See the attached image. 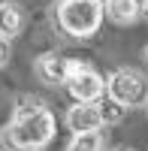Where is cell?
Returning <instances> with one entry per match:
<instances>
[{
	"label": "cell",
	"instance_id": "obj_1",
	"mask_svg": "<svg viewBox=\"0 0 148 151\" xmlns=\"http://www.w3.org/2000/svg\"><path fill=\"white\" fill-rule=\"evenodd\" d=\"M57 133V121L52 109H36L27 115H12V121L0 130V142L6 151H42Z\"/></svg>",
	"mask_w": 148,
	"mask_h": 151
},
{
	"label": "cell",
	"instance_id": "obj_2",
	"mask_svg": "<svg viewBox=\"0 0 148 151\" xmlns=\"http://www.w3.org/2000/svg\"><path fill=\"white\" fill-rule=\"evenodd\" d=\"M52 15L60 33L73 40H88L100 30L106 18V0H57L52 6Z\"/></svg>",
	"mask_w": 148,
	"mask_h": 151
},
{
	"label": "cell",
	"instance_id": "obj_3",
	"mask_svg": "<svg viewBox=\"0 0 148 151\" xmlns=\"http://www.w3.org/2000/svg\"><path fill=\"white\" fill-rule=\"evenodd\" d=\"M106 97L121 103L124 109H136L148 103V79L133 67H118L106 79Z\"/></svg>",
	"mask_w": 148,
	"mask_h": 151
},
{
	"label": "cell",
	"instance_id": "obj_4",
	"mask_svg": "<svg viewBox=\"0 0 148 151\" xmlns=\"http://www.w3.org/2000/svg\"><path fill=\"white\" fill-rule=\"evenodd\" d=\"M82 67H88V64H85V60H76V58H64L57 52H45V55L36 58V64H33L36 79L42 85H64V88Z\"/></svg>",
	"mask_w": 148,
	"mask_h": 151
},
{
	"label": "cell",
	"instance_id": "obj_5",
	"mask_svg": "<svg viewBox=\"0 0 148 151\" xmlns=\"http://www.w3.org/2000/svg\"><path fill=\"white\" fill-rule=\"evenodd\" d=\"M67 91L76 103H100L106 94V79L94 67H82L73 79L67 82Z\"/></svg>",
	"mask_w": 148,
	"mask_h": 151
},
{
	"label": "cell",
	"instance_id": "obj_6",
	"mask_svg": "<svg viewBox=\"0 0 148 151\" xmlns=\"http://www.w3.org/2000/svg\"><path fill=\"white\" fill-rule=\"evenodd\" d=\"M64 121H67V127H70L73 136H79V133H100V127H106L100 103H73Z\"/></svg>",
	"mask_w": 148,
	"mask_h": 151
},
{
	"label": "cell",
	"instance_id": "obj_7",
	"mask_svg": "<svg viewBox=\"0 0 148 151\" xmlns=\"http://www.w3.org/2000/svg\"><path fill=\"white\" fill-rule=\"evenodd\" d=\"M106 18L127 27L136 18H142V0H106Z\"/></svg>",
	"mask_w": 148,
	"mask_h": 151
},
{
	"label": "cell",
	"instance_id": "obj_8",
	"mask_svg": "<svg viewBox=\"0 0 148 151\" xmlns=\"http://www.w3.org/2000/svg\"><path fill=\"white\" fill-rule=\"evenodd\" d=\"M24 27V9L18 3H3L0 6V36L3 40H12V36H18Z\"/></svg>",
	"mask_w": 148,
	"mask_h": 151
},
{
	"label": "cell",
	"instance_id": "obj_9",
	"mask_svg": "<svg viewBox=\"0 0 148 151\" xmlns=\"http://www.w3.org/2000/svg\"><path fill=\"white\" fill-rule=\"evenodd\" d=\"M67 151H103V136L100 133H79L70 139Z\"/></svg>",
	"mask_w": 148,
	"mask_h": 151
},
{
	"label": "cell",
	"instance_id": "obj_10",
	"mask_svg": "<svg viewBox=\"0 0 148 151\" xmlns=\"http://www.w3.org/2000/svg\"><path fill=\"white\" fill-rule=\"evenodd\" d=\"M36 109H45V103H42L36 94H18L12 115H27V112H36Z\"/></svg>",
	"mask_w": 148,
	"mask_h": 151
},
{
	"label": "cell",
	"instance_id": "obj_11",
	"mask_svg": "<svg viewBox=\"0 0 148 151\" xmlns=\"http://www.w3.org/2000/svg\"><path fill=\"white\" fill-rule=\"evenodd\" d=\"M100 106H103V121L106 124H118L121 118H124V112H127L121 103H115V100H109V97H106V103L100 100Z\"/></svg>",
	"mask_w": 148,
	"mask_h": 151
},
{
	"label": "cell",
	"instance_id": "obj_12",
	"mask_svg": "<svg viewBox=\"0 0 148 151\" xmlns=\"http://www.w3.org/2000/svg\"><path fill=\"white\" fill-rule=\"evenodd\" d=\"M9 58H12V42L0 36V70H3V67L9 64Z\"/></svg>",
	"mask_w": 148,
	"mask_h": 151
},
{
	"label": "cell",
	"instance_id": "obj_13",
	"mask_svg": "<svg viewBox=\"0 0 148 151\" xmlns=\"http://www.w3.org/2000/svg\"><path fill=\"white\" fill-rule=\"evenodd\" d=\"M142 18L148 21V0H142Z\"/></svg>",
	"mask_w": 148,
	"mask_h": 151
},
{
	"label": "cell",
	"instance_id": "obj_14",
	"mask_svg": "<svg viewBox=\"0 0 148 151\" xmlns=\"http://www.w3.org/2000/svg\"><path fill=\"white\" fill-rule=\"evenodd\" d=\"M115 151H136V148H130V145H121V148H115Z\"/></svg>",
	"mask_w": 148,
	"mask_h": 151
},
{
	"label": "cell",
	"instance_id": "obj_15",
	"mask_svg": "<svg viewBox=\"0 0 148 151\" xmlns=\"http://www.w3.org/2000/svg\"><path fill=\"white\" fill-rule=\"evenodd\" d=\"M142 60H145V67H148V45H145V52H142Z\"/></svg>",
	"mask_w": 148,
	"mask_h": 151
},
{
	"label": "cell",
	"instance_id": "obj_16",
	"mask_svg": "<svg viewBox=\"0 0 148 151\" xmlns=\"http://www.w3.org/2000/svg\"><path fill=\"white\" fill-rule=\"evenodd\" d=\"M3 3H9V0H0V6H3Z\"/></svg>",
	"mask_w": 148,
	"mask_h": 151
},
{
	"label": "cell",
	"instance_id": "obj_17",
	"mask_svg": "<svg viewBox=\"0 0 148 151\" xmlns=\"http://www.w3.org/2000/svg\"><path fill=\"white\" fill-rule=\"evenodd\" d=\"M145 112H148V103H145Z\"/></svg>",
	"mask_w": 148,
	"mask_h": 151
}]
</instances>
